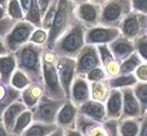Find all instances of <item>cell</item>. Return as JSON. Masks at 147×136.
<instances>
[{
  "label": "cell",
  "mask_w": 147,
  "mask_h": 136,
  "mask_svg": "<svg viewBox=\"0 0 147 136\" xmlns=\"http://www.w3.org/2000/svg\"><path fill=\"white\" fill-rule=\"evenodd\" d=\"M138 81H147V62H143L134 71Z\"/></svg>",
  "instance_id": "obj_41"
},
{
  "label": "cell",
  "mask_w": 147,
  "mask_h": 136,
  "mask_svg": "<svg viewBox=\"0 0 147 136\" xmlns=\"http://www.w3.org/2000/svg\"><path fill=\"white\" fill-rule=\"evenodd\" d=\"M0 81L1 85H9L11 82L13 73L18 68L14 53H9L0 56Z\"/></svg>",
  "instance_id": "obj_22"
},
{
  "label": "cell",
  "mask_w": 147,
  "mask_h": 136,
  "mask_svg": "<svg viewBox=\"0 0 147 136\" xmlns=\"http://www.w3.org/2000/svg\"><path fill=\"white\" fill-rule=\"evenodd\" d=\"M76 8L77 5L73 0H58L55 20L49 31V38L45 44L47 48L53 50L56 41L63 36L77 21L78 18L76 14Z\"/></svg>",
  "instance_id": "obj_2"
},
{
  "label": "cell",
  "mask_w": 147,
  "mask_h": 136,
  "mask_svg": "<svg viewBox=\"0 0 147 136\" xmlns=\"http://www.w3.org/2000/svg\"><path fill=\"white\" fill-rule=\"evenodd\" d=\"M119 28L123 36L134 41L147 33V14L133 10L124 18Z\"/></svg>",
  "instance_id": "obj_9"
},
{
  "label": "cell",
  "mask_w": 147,
  "mask_h": 136,
  "mask_svg": "<svg viewBox=\"0 0 147 136\" xmlns=\"http://www.w3.org/2000/svg\"><path fill=\"white\" fill-rule=\"evenodd\" d=\"M103 1H105V0H102V2H103ZM102 2H101V3H102Z\"/></svg>",
  "instance_id": "obj_48"
},
{
  "label": "cell",
  "mask_w": 147,
  "mask_h": 136,
  "mask_svg": "<svg viewBox=\"0 0 147 136\" xmlns=\"http://www.w3.org/2000/svg\"><path fill=\"white\" fill-rule=\"evenodd\" d=\"M76 14L77 18L86 25L87 29L100 25L101 3H96L91 1L81 3L76 8Z\"/></svg>",
  "instance_id": "obj_12"
},
{
  "label": "cell",
  "mask_w": 147,
  "mask_h": 136,
  "mask_svg": "<svg viewBox=\"0 0 147 136\" xmlns=\"http://www.w3.org/2000/svg\"><path fill=\"white\" fill-rule=\"evenodd\" d=\"M32 122H33V113H32V110L28 109L17 120L16 125H14L13 130L11 131V135H22L23 132L30 126Z\"/></svg>",
  "instance_id": "obj_29"
},
{
  "label": "cell",
  "mask_w": 147,
  "mask_h": 136,
  "mask_svg": "<svg viewBox=\"0 0 147 136\" xmlns=\"http://www.w3.org/2000/svg\"><path fill=\"white\" fill-rule=\"evenodd\" d=\"M87 26L79 19L61 37L56 41L53 50L58 56L77 58L81 48L86 45Z\"/></svg>",
  "instance_id": "obj_3"
},
{
  "label": "cell",
  "mask_w": 147,
  "mask_h": 136,
  "mask_svg": "<svg viewBox=\"0 0 147 136\" xmlns=\"http://www.w3.org/2000/svg\"><path fill=\"white\" fill-rule=\"evenodd\" d=\"M58 127L57 123H44L33 121L30 126L23 132V136H51L52 133Z\"/></svg>",
  "instance_id": "obj_25"
},
{
  "label": "cell",
  "mask_w": 147,
  "mask_h": 136,
  "mask_svg": "<svg viewBox=\"0 0 147 136\" xmlns=\"http://www.w3.org/2000/svg\"><path fill=\"white\" fill-rule=\"evenodd\" d=\"M74 2L77 5V6H79L81 3H85V2H88V1H90V0H73Z\"/></svg>",
  "instance_id": "obj_46"
},
{
  "label": "cell",
  "mask_w": 147,
  "mask_h": 136,
  "mask_svg": "<svg viewBox=\"0 0 147 136\" xmlns=\"http://www.w3.org/2000/svg\"><path fill=\"white\" fill-rule=\"evenodd\" d=\"M109 47L112 50L113 55L121 62L124 61L125 58H127L129 55H132L134 52H136L134 41L123 35H120L114 41L109 43Z\"/></svg>",
  "instance_id": "obj_19"
},
{
  "label": "cell",
  "mask_w": 147,
  "mask_h": 136,
  "mask_svg": "<svg viewBox=\"0 0 147 136\" xmlns=\"http://www.w3.org/2000/svg\"><path fill=\"white\" fill-rule=\"evenodd\" d=\"M90 99H91L90 81L84 76H76L71 85L70 100L77 106H79Z\"/></svg>",
  "instance_id": "obj_13"
},
{
  "label": "cell",
  "mask_w": 147,
  "mask_h": 136,
  "mask_svg": "<svg viewBox=\"0 0 147 136\" xmlns=\"http://www.w3.org/2000/svg\"><path fill=\"white\" fill-rule=\"evenodd\" d=\"M132 11V0H105L101 3L100 24L119 28L124 18Z\"/></svg>",
  "instance_id": "obj_6"
},
{
  "label": "cell",
  "mask_w": 147,
  "mask_h": 136,
  "mask_svg": "<svg viewBox=\"0 0 147 136\" xmlns=\"http://www.w3.org/2000/svg\"><path fill=\"white\" fill-rule=\"evenodd\" d=\"M17 22H18L17 20L10 18L9 15H7L5 18H0V36H6L12 30Z\"/></svg>",
  "instance_id": "obj_39"
},
{
  "label": "cell",
  "mask_w": 147,
  "mask_h": 136,
  "mask_svg": "<svg viewBox=\"0 0 147 136\" xmlns=\"http://www.w3.org/2000/svg\"><path fill=\"white\" fill-rule=\"evenodd\" d=\"M122 35L120 28L97 25L88 29L86 32V44H109Z\"/></svg>",
  "instance_id": "obj_11"
},
{
  "label": "cell",
  "mask_w": 147,
  "mask_h": 136,
  "mask_svg": "<svg viewBox=\"0 0 147 136\" xmlns=\"http://www.w3.org/2000/svg\"><path fill=\"white\" fill-rule=\"evenodd\" d=\"M136 52L141 55L144 62H147V33L134 40Z\"/></svg>",
  "instance_id": "obj_37"
},
{
  "label": "cell",
  "mask_w": 147,
  "mask_h": 136,
  "mask_svg": "<svg viewBox=\"0 0 147 136\" xmlns=\"http://www.w3.org/2000/svg\"><path fill=\"white\" fill-rule=\"evenodd\" d=\"M76 61H77L76 76L86 77L92 69L102 66L98 46L94 44H86L79 52Z\"/></svg>",
  "instance_id": "obj_8"
},
{
  "label": "cell",
  "mask_w": 147,
  "mask_h": 136,
  "mask_svg": "<svg viewBox=\"0 0 147 136\" xmlns=\"http://www.w3.org/2000/svg\"><path fill=\"white\" fill-rule=\"evenodd\" d=\"M102 125L109 136L120 135V118H108L102 123Z\"/></svg>",
  "instance_id": "obj_36"
},
{
  "label": "cell",
  "mask_w": 147,
  "mask_h": 136,
  "mask_svg": "<svg viewBox=\"0 0 147 136\" xmlns=\"http://www.w3.org/2000/svg\"><path fill=\"white\" fill-rule=\"evenodd\" d=\"M22 96V90L13 87L11 83L1 85V97H0V113L6 110L9 105L18 101Z\"/></svg>",
  "instance_id": "obj_24"
},
{
  "label": "cell",
  "mask_w": 147,
  "mask_h": 136,
  "mask_svg": "<svg viewBox=\"0 0 147 136\" xmlns=\"http://www.w3.org/2000/svg\"><path fill=\"white\" fill-rule=\"evenodd\" d=\"M123 93V113L120 120L127 118L142 116V108L140 101L136 98L133 87L121 88Z\"/></svg>",
  "instance_id": "obj_14"
},
{
  "label": "cell",
  "mask_w": 147,
  "mask_h": 136,
  "mask_svg": "<svg viewBox=\"0 0 147 136\" xmlns=\"http://www.w3.org/2000/svg\"><path fill=\"white\" fill-rule=\"evenodd\" d=\"M76 129L81 133V135L86 136H107L102 123L93 118L87 116L86 114L79 112L76 122Z\"/></svg>",
  "instance_id": "obj_16"
},
{
  "label": "cell",
  "mask_w": 147,
  "mask_h": 136,
  "mask_svg": "<svg viewBox=\"0 0 147 136\" xmlns=\"http://www.w3.org/2000/svg\"><path fill=\"white\" fill-rule=\"evenodd\" d=\"M0 135L1 136H6V135H11L10 132L8 131V129L6 127V125L0 121Z\"/></svg>",
  "instance_id": "obj_45"
},
{
  "label": "cell",
  "mask_w": 147,
  "mask_h": 136,
  "mask_svg": "<svg viewBox=\"0 0 147 136\" xmlns=\"http://www.w3.org/2000/svg\"><path fill=\"white\" fill-rule=\"evenodd\" d=\"M56 67L59 75L61 86L64 88L67 98L70 99V90L71 85L76 77V67H77V61L76 58L67 57V56H58L56 59Z\"/></svg>",
  "instance_id": "obj_10"
},
{
  "label": "cell",
  "mask_w": 147,
  "mask_h": 136,
  "mask_svg": "<svg viewBox=\"0 0 147 136\" xmlns=\"http://www.w3.org/2000/svg\"><path fill=\"white\" fill-rule=\"evenodd\" d=\"M57 54L53 50H49L46 46L43 52V77L45 94L53 99H66L67 96L61 86L59 75L56 67Z\"/></svg>",
  "instance_id": "obj_4"
},
{
  "label": "cell",
  "mask_w": 147,
  "mask_h": 136,
  "mask_svg": "<svg viewBox=\"0 0 147 136\" xmlns=\"http://www.w3.org/2000/svg\"><path fill=\"white\" fill-rule=\"evenodd\" d=\"M45 94V87L38 82H32L30 86L22 90L21 99L23 100L26 106L32 110L38 103L41 98Z\"/></svg>",
  "instance_id": "obj_23"
},
{
  "label": "cell",
  "mask_w": 147,
  "mask_h": 136,
  "mask_svg": "<svg viewBox=\"0 0 147 136\" xmlns=\"http://www.w3.org/2000/svg\"><path fill=\"white\" fill-rule=\"evenodd\" d=\"M107 116L113 118H120L123 113V93L119 88H112L110 96L105 101Z\"/></svg>",
  "instance_id": "obj_21"
},
{
  "label": "cell",
  "mask_w": 147,
  "mask_h": 136,
  "mask_svg": "<svg viewBox=\"0 0 147 136\" xmlns=\"http://www.w3.org/2000/svg\"><path fill=\"white\" fill-rule=\"evenodd\" d=\"M36 29V26L32 24L26 20L18 21L13 29L7 34L6 36L1 37L0 41V56L6 55L9 53H14L22 45L30 42L32 33Z\"/></svg>",
  "instance_id": "obj_5"
},
{
  "label": "cell",
  "mask_w": 147,
  "mask_h": 136,
  "mask_svg": "<svg viewBox=\"0 0 147 136\" xmlns=\"http://www.w3.org/2000/svg\"><path fill=\"white\" fill-rule=\"evenodd\" d=\"M37 2H38V6H40V9H41L42 17H44L46 11H47V9L51 6V3L53 2V0H37Z\"/></svg>",
  "instance_id": "obj_44"
},
{
  "label": "cell",
  "mask_w": 147,
  "mask_h": 136,
  "mask_svg": "<svg viewBox=\"0 0 147 136\" xmlns=\"http://www.w3.org/2000/svg\"><path fill=\"white\" fill-rule=\"evenodd\" d=\"M138 82L135 73L131 74H120L114 77L109 78V83L111 88H125V87H134Z\"/></svg>",
  "instance_id": "obj_28"
},
{
  "label": "cell",
  "mask_w": 147,
  "mask_h": 136,
  "mask_svg": "<svg viewBox=\"0 0 147 136\" xmlns=\"http://www.w3.org/2000/svg\"><path fill=\"white\" fill-rule=\"evenodd\" d=\"M57 5H58V0H53V2L51 3L49 8L47 9V11L45 13V15L43 17L42 20V28L49 31L51 28L53 26L54 20H55L56 11H57Z\"/></svg>",
  "instance_id": "obj_34"
},
{
  "label": "cell",
  "mask_w": 147,
  "mask_h": 136,
  "mask_svg": "<svg viewBox=\"0 0 147 136\" xmlns=\"http://www.w3.org/2000/svg\"><path fill=\"white\" fill-rule=\"evenodd\" d=\"M45 45L28 42L14 52L18 68L23 70L33 82L44 85L43 52Z\"/></svg>",
  "instance_id": "obj_1"
},
{
  "label": "cell",
  "mask_w": 147,
  "mask_h": 136,
  "mask_svg": "<svg viewBox=\"0 0 147 136\" xmlns=\"http://www.w3.org/2000/svg\"><path fill=\"white\" fill-rule=\"evenodd\" d=\"M32 82H33V81L31 80V78L25 74L23 70L17 68L16 71H14L12 75V78H11V82H10V83H11L13 87L20 89V90H23V89H25L28 86H30Z\"/></svg>",
  "instance_id": "obj_33"
},
{
  "label": "cell",
  "mask_w": 147,
  "mask_h": 136,
  "mask_svg": "<svg viewBox=\"0 0 147 136\" xmlns=\"http://www.w3.org/2000/svg\"><path fill=\"white\" fill-rule=\"evenodd\" d=\"M8 15L17 21L24 20V11L20 3V0H9Z\"/></svg>",
  "instance_id": "obj_35"
},
{
  "label": "cell",
  "mask_w": 147,
  "mask_h": 136,
  "mask_svg": "<svg viewBox=\"0 0 147 136\" xmlns=\"http://www.w3.org/2000/svg\"><path fill=\"white\" fill-rule=\"evenodd\" d=\"M142 116L127 118L120 120V135L136 136L140 135Z\"/></svg>",
  "instance_id": "obj_27"
},
{
  "label": "cell",
  "mask_w": 147,
  "mask_h": 136,
  "mask_svg": "<svg viewBox=\"0 0 147 136\" xmlns=\"http://www.w3.org/2000/svg\"><path fill=\"white\" fill-rule=\"evenodd\" d=\"M144 61L141 57V55L137 52H134L132 55H129L127 58H125L124 61H122L120 74H131V73H134L135 70H136V68L138 67Z\"/></svg>",
  "instance_id": "obj_30"
},
{
  "label": "cell",
  "mask_w": 147,
  "mask_h": 136,
  "mask_svg": "<svg viewBox=\"0 0 147 136\" xmlns=\"http://www.w3.org/2000/svg\"><path fill=\"white\" fill-rule=\"evenodd\" d=\"M79 112L86 114L87 116L98 121L100 123H103L108 118L107 116V108L104 102H100L97 100L90 99L86 101L85 103L78 106Z\"/></svg>",
  "instance_id": "obj_20"
},
{
  "label": "cell",
  "mask_w": 147,
  "mask_h": 136,
  "mask_svg": "<svg viewBox=\"0 0 147 136\" xmlns=\"http://www.w3.org/2000/svg\"><path fill=\"white\" fill-rule=\"evenodd\" d=\"M28 109L29 108L23 102V100L20 98L18 101H16L11 105H9L2 113H0V121L6 125L8 131L10 132V134H11V131L13 130L19 116Z\"/></svg>",
  "instance_id": "obj_18"
},
{
  "label": "cell",
  "mask_w": 147,
  "mask_h": 136,
  "mask_svg": "<svg viewBox=\"0 0 147 136\" xmlns=\"http://www.w3.org/2000/svg\"><path fill=\"white\" fill-rule=\"evenodd\" d=\"M111 86L109 83V78L102 80L91 81L90 82V90H91V99L104 102L108 100L111 92Z\"/></svg>",
  "instance_id": "obj_26"
},
{
  "label": "cell",
  "mask_w": 147,
  "mask_h": 136,
  "mask_svg": "<svg viewBox=\"0 0 147 136\" xmlns=\"http://www.w3.org/2000/svg\"><path fill=\"white\" fill-rule=\"evenodd\" d=\"M24 20L31 22L32 24H34L36 28H42V13H41V9L38 6V2L37 0H33L32 1V5H31L29 11L25 13Z\"/></svg>",
  "instance_id": "obj_31"
},
{
  "label": "cell",
  "mask_w": 147,
  "mask_h": 136,
  "mask_svg": "<svg viewBox=\"0 0 147 136\" xmlns=\"http://www.w3.org/2000/svg\"><path fill=\"white\" fill-rule=\"evenodd\" d=\"M78 113H79L78 106L68 98L67 101L61 106V109L57 114L56 123L58 124L61 127H63L64 130L76 129V122H77Z\"/></svg>",
  "instance_id": "obj_15"
},
{
  "label": "cell",
  "mask_w": 147,
  "mask_h": 136,
  "mask_svg": "<svg viewBox=\"0 0 147 136\" xmlns=\"http://www.w3.org/2000/svg\"><path fill=\"white\" fill-rule=\"evenodd\" d=\"M133 10L147 14V0H132Z\"/></svg>",
  "instance_id": "obj_42"
},
{
  "label": "cell",
  "mask_w": 147,
  "mask_h": 136,
  "mask_svg": "<svg viewBox=\"0 0 147 136\" xmlns=\"http://www.w3.org/2000/svg\"><path fill=\"white\" fill-rule=\"evenodd\" d=\"M140 135L141 136H147V111L142 115Z\"/></svg>",
  "instance_id": "obj_43"
},
{
  "label": "cell",
  "mask_w": 147,
  "mask_h": 136,
  "mask_svg": "<svg viewBox=\"0 0 147 136\" xmlns=\"http://www.w3.org/2000/svg\"><path fill=\"white\" fill-rule=\"evenodd\" d=\"M86 78L90 81H98V80H102V79H105V78H109L108 75L105 73L104 68L101 66V67H97L94 69H92L91 71L86 76Z\"/></svg>",
  "instance_id": "obj_40"
},
{
  "label": "cell",
  "mask_w": 147,
  "mask_h": 136,
  "mask_svg": "<svg viewBox=\"0 0 147 136\" xmlns=\"http://www.w3.org/2000/svg\"><path fill=\"white\" fill-rule=\"evenodd\" d=\"M91 2H96V3H101L102 2V0H90Z\"/></svg>",
  "instance_id": "obj_47"
},
{
  "label": "cell",
  "mask_w": 147,
  "mask_h": 136,
  "mask_svg": "<svg viewBox=\"0 0 147 136\" xmlns=\"http://www.w3.org/2000/svg\"><path fill=\"white\" fill-rule=\"evenodd\" d=\"M134 93L140 101L142 115L147 111V81H138L134 87Z\"/></svg>",
  "instance_id": "obj_32"
},
{
  "label": "cell",
  "mask_w": 147,
  "mask_h": 136,
  "mask_svg": "<svg viewBox=\"0 0 147 136\" xmlns=\"http://www.w3.org/2000/svg\"><path fill=\"white\" fill-rule=\"evenodd\" d=\"M47 38H49V31L43 28H36L31 35L30 42L45 45L47 42Z\"/></svg>",
  "instance_id": "obj_38"
},
{
  "label": "cell",
  "mask_w": 147,
  "mask_h": 136,
  "mask_svg": "<svg viewBox=\"0 0 147 136\" xmlns=\"http://www.w3.org/2000/svg\"><path fill=\"white\" fill-rule=\"evenodd\" d=\"M66 99H53L47 94H44L33 109V121L44 122V123H56L57 114L61 106L65 104Z\"/></svg>",
  "instance_id": "obj_7"
},
{
  "label": "cell",
  "mask_w": 147,
  "mask_h": 136,
  "mask_svg": "<svg viewBox=\"0 0 147 136\" xmlns=\"http://www.w3.org/2000/svg\"><path fill=\"white\" fill-rule=\"evenodd\" d=\"M98 50L101 62H102V67L104 68L108 77H114L120 75L121 70V61H119L115 56L113 55L112 50L109 47V44H98Z\"/></svg>",
  "instance_id": "obj_17"
}]
</instances>
